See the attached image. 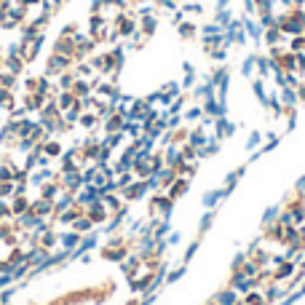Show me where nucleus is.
<instances>
[{"label":"nucleus","mask_w":305,"mask_h":305,"mask_svg":"<svg viewBox=\"0 0 305 305\" xmlns=\"http://www.w3.org/2000/svg\"><path fill=\"white\" fill-rule=\"evenodd\" d=\"M171 209H174V201H171L166 193L152 196V201H150V217H152V214H161V220H169Z\"/></svg>","instance_id":"f257e3e1"},{"label":"nucleus","mask_w":305,"mask_h":305,"mask_svg":"<svg viewBox=\"0 0 305 305\" xmlns=\"http://www.w3.org/2000/svg\"><path fill=\"white\" fill-rule=\"evenodd\" d=\"M72 62H75L72 56L51 54V56H49V62H46V75H62V72H67V70L72 67Z\"/></svg>","instance_id":"f03ea898"},{"label":"nucleus","mask_w":305,"mask_h":305,"mask_svg":"<svg viewBox=\"0 0 305 305\" xmlns=\"http://www.w3.org/2000/svg\"><path fill=\"white\" fill-rule=\"evenodd\" d=\"M99 196H102V190H99L97 188V185H83V188L81 190H78V193H75V203H78V206H91V203H97L99 201Z\"/></svg>","instance_id":"7ed1b4c3"},{"label":"nucleus","mask_w":305,"mask_h":305,"mask_svg":"<svg viewBox=\"0 0 305 305\" xmlns=\"http://www.w3.org/2000/svg\"><path fill=\"white\" fill-rule=\"evenodd\" d=\"M148 190H150V188H148V182H145V180H134L129 188L121 190V196H123L126 203H134V201H139V198L148 196Z\"/></svg>","instance_id":"20e7f679"},{"label":"nucleus","mask_w":305,"mask_h":305,"mask_svg":"<svg viewBox=\"0 0 305 305\" xmlns=\"http://www.w3.org/2000/svg\"><path fill=\"white\" fill-rule=\"evenodd\" d=\"M163 163H166V166H171V169H180L182 163H185V158H182V148H180L177 142L166 145V150H163Z\"/></svg>","instance_id":"39448f33"},{"label":"nucleus","mask_w":305,"mask_h":305,"mask_svg":"<svg viewBox=\"0 0 305 305\" xmlns=\"http://www.w3.org/2000/svg\"><path fill=\"white\" fill-rule=\"evenodd\" d=\"M86 214H89V220L94 222V225H104V222L112 217L102 201H97V203H91V206H86Z\"/></svg>","instance_id":"423d86ee"},{"label":"nucleus","mask_w":305,"mask_h":305,"mask_svg":"<svg viewBox=\"0 0 305 305\" xmlns=\"http://www.w3.org/2000/svg\"><path fill=\"white\" fill-rule=\"evenodd\" d=\"M278 102H281L284 112H287V110H295L297 102H300V97H297V89H292V86H281V89H278Z\"/></svg>","instance_id":"0eeeda50"},{"label":"nucleus","mask_w":305,"mask_h":305,"mask_svg":"<svg viewBox=\"0 0 305 305\" xmlns=\"http://www.w3.org/2000/svg\"><path fill=\"white\" fill-rule=\"evenodd\" d=\"M30 209L35 211L38 217L54 222V201H46V198H38V201H30Z\"/></svg>","instance_id":"6e6552de"},{"label":"nucleus","mask_w":305,"mask_h":305,"mask_svg":"<svg viewBox=\"0 0 305 305\" xmlns=\"http://www.w3.org/2000/svg\"><path fill=\"white\" fill-rule=\"evenodd\" d=\"M209 139H211V134H206L203 126H198V129H188V145H193L196 150H203Z\"/></svg>","instance_id":"1a4fd4ad"},{"label":"nucleus","mask_w":305,"mask_h":305,"mask_svg":"<svg viewBox=\"0 0 305 305\" xmlns=\"http://www.w3.org/2000/svg\"><path fill=\"white\" fill-rule=\"evenodd\" d=\"M38 247H43V249H49V252H54L59 247V233H56V228L51 225V228H46L41 236H38Z\"/></svg>","instance_id":"9d476101"},{"label":"nucleus","mask_w":305,"mask_h":305,"mask_svg":"<svg viewBox=\"0 0 305 305\" xmlns=\"http://www.w3.org/2000/svg\"><path fill=\"white\" fill-rule=\"evenodd\" d=\"M78 244H81V233L78 230H62L59 233V247H62L64 252H72V249H78Z\"/></svg>","instance_id":"9b49d317"},{"label":"nucleus","mask_w":305,"mask_h":305,"mask_svg":"<svg viewBox=\"0 0 305 305\" xmlns=\"http://www.w3.org/2000/svg\"><path fill=\"white\" fill-rule=\"evenodd\" d=\"M51 180H56V174H54V171H51L49 166H46V169H32L30 177H27V182L38 185V188H43V185L51 182Z\"/></svg>","instance_id":"f8f14e48"},{"label":"nucleus","mask_w":305,"mask_h":305,"mask_svg":"<svg viewBox=\"0 0 305 305\" xmlns=\"http://www.w3.org/2000/svg\"><path fill=\"white\" fill-rule=\"evenodd\" d=\"M214 305H238V292L230 289V287L220 289V292L214 295Z\"/></svg>","instance_id":"ddd939ff"},{"label":"nucleus","mask_w":305,"mask_h":305,"mask_svg":"<svg viewBox=\"0 0 305 305\" xmlns=\"http://www.w3.org/2000/svg\"><path fill=\"white\" fill-rule=\"evenodd\" d=\"M262 295H265V303H276L287 295V287H278V281H270V284H265Z\"/></svg>","instance_id":"4468645a"},{"label":"nucleus","mask_w":305,"mask_h":305,"mask_svg":"<svg viewBox=\"0 0 305 305\" xmlns=\"http://www.w3.org/2000/svg\"><path fill=\"white\" fill-rule=\"evenodd\" d=\"M54 99H56L59 112H64V110H70V107H75V104H78V97L72 94V91H59Z\"/></svg>","instance_id":"2eb2a0df"},{"label":"nucleus","mask_w":305,"mask_h":305,"mask_svg":"<svg viewBox=\"0 0 305 305\" xmlns=\"http://www.w3.org/2000/svg\"><path fill=\"white\" fill-rule=\"evenodd\" d=\"M188 188H190V180H182V177H177V180L169 185L166 196L171 198V201H177V198H180L182 193H188Z\"/></svg>","instance_id":"dca6fc26"},{"label":"nucleus","mask_w":305,"mask_h":305,"mask_svg":"<svg viewBox=\"0 0 305 305\" xmlns=\"http://www.w3.org/2000/svg\"><path fill=\"white\" fill-rule=\"evenodd\" d=\"M70 228H72V230H78V233H81V236H86V233H91V230H94V228H97V225H94V222H91V220H89V214H86V211H83V214H81V217H78V220H75V222H72V225H70Z\"/></svg>","instance_id":"f3484780"},{"label":"nucleus","mask_w":305,"mask_h":305,"mask_svg":"<svg viewBox=\"0 0 305 305\" xmlns=\"http://www.w3.org/2000/svg\"><path fill=\"white\" fill-rule=\"evenodd\" d=\"M62 193V185H59L56 180H51V182H46L43 188H41V198H46V201H56V196Z\"/></svg>","instance_id":"a211bd4d"},{"label":"nucleus","mask_w":305,"mask_h":305,"mask_svg":"<svg viewBox=\"0 0 305 305\" xmlns=\"http://www.w3.org/2000/svg\"><path fill=\"white\" fill-rule=\"evenodd\" d=\"M225 196H228V193H225L222 188H220V190H206V193H203V201H201V203H203L206 209H214V206L222 201Z\"/></svg>","instance_id":"6ab92c4d"},{"label":"nucleus","mask_w":305,"mask_h":305,"mask_svg":"<svg viewBox=\"0 0 305 305\" xmlns=\"http://www.w3.org/2000/svg\"><path fill=\"white\" fill-rule=\"evenodd\" d=\"M41 145H43V152L49 158H62V142H59V139L51 137V139H46V142H41Z\"/></svg>","instance_id":"aec40b11"},{"label":"nucleus","mask_w":305,"mask_h":305,"mask_svg":"<svg viewBox=\"0 0 305 305\" xmlns=\"http://www.w3.org/2000/svg\"><path fill=\"white\" fill-rule=\"evenodd\" d=\"M201 118H203V107H201L198 102H196V104H190V107L182 112V121H188V123H193V121L198 123Z\"/></svg>","instance_id":"412c9836"},{"label":"nucleus","mask_w":305,"mask_h":305,"mask_svg":"<svg viewBox=\"0 0 305 305\" xmlns=\"http://www.w3.org/2000/svg\"><path fill=\"white\" fill-rule=\"evenodd\" d=\"M75 72L72 70H67V72H62V75H59V83H56V89L59 91H72V86H75Z\"/></svg>","instance_id":"4be33fe9"},{"label":"nucleus","mask_w":305,"mask_h":305,"mask_svg":"<svg viewBox=\"0 0 305 305\" xmlns=\"http://www.w3.org/2000/svg\"><path fill=\"white\" fill-rule=\"evenodd\" d=\"M244 171H247V166H238V169H233V171H230V174H228V182H225V188H222L225 193H233L236 182L244 177Z\"/></svg>","instance_id":"5701e85b"},{"label":"nucleus","mask_w":305,"mask_h":305,"mask_svg":"<svg viewBox=\"0 0 305 305\" xmlns=\"http://www.w3.org/2000/svg\"><path fill=\"white\" fill-rule=\"evenodd\" d=\"M8 203H11V211H14V217L30 209V201H27V196H14V198H11Z\"/></svg>","instance_id":"b1692460"},{"label":"nucleus","mask_w":305,"mask_h":305,"mask_svg":"<svg viewBox=\"0 0 305 305\" xmlns=\"http://www.w3.org/2000/svg\"><path fill=\"white\" fill-rule=\"evenodd\" d=\"M254 72H257V54H249L247 59H244V64H241V75L254 78Z\"/></svg>","instance_id":"393cba45"},{"label":"nucleus","mask_w":305,"mask_h":305,"mask_svg":"<svg viewBox=\"0 0 305 305\" xmlns=\"http://www.w3.org/2000/svg\"><path fill=\"white\" fill-rule=\"evenodd\" d=\"M230 22H233V11H230V8H217V14H214V24H220V27L225 30Z\"/></svg>","instance_id":"a878e982"},{"label":"nucleus","mask_w":305,"mask_h":305,"mask_svg":"<svg viewBox=\"0 0 305 305\" xmlns=\"http://www.w3.org/2000/svg\"><path fill=\"white\" fill-rule=\"evenodd\" d=\"M278 217H281V206H278V203H273V206L265 209V214H262V225H273V222H278Z\"/></svg>","instance_id":"bb28decb"},{"label":"nucleus","mask_w":305,"mask_h":305,"mask_svg":"<svg viewBox=\"0 0 305 305\" xmlns=\"http://www.w3.org/2000/svg\"><path fill=\"white\" fill-rule=\"evenodd\" d=\"M169 230H171V222L169 220H161V222L155 225V230H152V238H155V241H166Z\"/></svg>","instance_id":"cd10ccee"},{"label":"nucleus","mask_w":305,"mask_h":305,"mask_svg":"<svg viewBox=\"0 0 305 305\" xmlns=\"http://www.w3.org/2000/svg\"><path fill=\"white\" fill-rule=\"evenodd\" d=\"M244 305H268V303H265V295H262V292L252 289V292H247V295H244Z\"/></svg>","instance_id":"c85d7f7f"},{"label":"nucleus","mask_w":305,"mask_h":305,"mask_svg":"<svg viewBox=\"0 0 305 305\" xmlns=\"http://www.w3.org/2000/svg\"><path fill=\"white\" fill-rule=\"evenodd\" d=\"M177 30H180V35L185 38V41H190V38H196V32H198V27L193 22H180L177 24Z\"/></svg>","instance_id":"c756f323"},{"label":"nucleus","mask_w":305,"mask_h":305,"mask_svg":"<svg viewBox=\"0 0 305 305\" xmlns=\"http://www.w3.org/2000/svg\"><path fill=\"white\" fill-rule=\"evenodd\" d=\"M78 123H81L86 131H89V129H94V126L99 123V115H94V112H81V118H78Z\"/></svg>","instance_id":"7c9ffc66"},{"label":"nucleus","mask_w":305,"mask_h":305,"mask_svg":"<svg viewBox=\"0 0 305 305\" xmlns=\"http://www.w3.org/2000/svg\"><path fill=\"white\" fill-rule=\"evenodd\" d=\"M196 86V70L190 62H185V81H182V89H193Z\"/></svg>","instance_id":"2f4dec72"},{"label":"nucleus","mask_w":305,"mask_h":305,"mask_svg":"<svg viewBox=\"0 0 305 305\" xmlns=\"http://www.w3.org/2000/svg\"><path fill=\"white\" fill-rule=\"evenodd\" d=\"M214 152H220V139L211 137L209 142H206V148L201 150V158H209V155H214Z\"/></svg>","instance_id":"473e14b6"},{"label":"nucleus","mask_w":305,"mask_h":305,"mask_svg":"<svg viewBox=\"0 0 305 305\" xmlns=\"http://www.w3.org/2000/svg\"><path fill=\"white\" fill-rule=\"evenodd\" d=\"M155 24H158V19L155 16H142V32L145 35H152V32H155Z\"/></svg>","instance_id":"72a5a7b5"},{"label":"nucleus","mask_w":305,"mask_h":305,"mask_svg":"<svg viewBox=\"0 0 305 305\" xmlns=\"http://www.w3.org/2000/svg\"><path fill=\"white\" fill-rule=\"evenodd\" d=\"M211 220H214V209H206V214L201 217V228H198V233H206L211 228Z\"/></svg>","instance_id":"f704fd0d"},{"label":"nucleus","mask_w":305,"mask_h":305,"mask_svg":"<svg viewBox=\"0 0 305 305\" xmlns=\"http://www.w3.org/2000/svg\"><path fill=\"white\" fill-rule=\"evenodd\" d=\"M14 281H16L14 273H8V270H0V292H3V289H8Z\"/></svg>","instance_id":"c9c22d12"},{"label":"nucleus","mask_w":305,"mask_h":305,"mask_svg":"<svg viewBox=\"0 0 305 305\" xmlns=\"http://www.w3.org/2000/svg\"><path fill=\"white\" fill-rule=\"evenodd\" d=\"M182 276H185V262H182L177 270H169V273H166V284H174V281H180Z\"/></svg>","instance_id":"e433bc0d"},{"label":"nucleus","mask_w":305,"mask_h":305,"mask_svg":"<svg viewBox=\"0 0 305 305\" xmlns=\"http://www.w3.org/2000/svg\"><path fill=\"white\" fill-rule=\"evenodd\" d=\"M260 142H262V134H260V131H252V134H249V139H247V150L252 152V150H254Z\"/></svg>","instance_id":"4c0bfd02"},{"label":"nucleus","mask_w":305,"mask_h":305,"mask_svg":"<svg viewBox=\"0 0 305 305\" xmlns=\"http://www.w3.org/2000/svg\"><path fill=\"white\" fill-rule=\"evenodd\" d=\"M166 244H169L171 249H174V247H180V244H182V233H180V230H174V233H169V236H166Z\"/></svg>","instance_id":"58836bf2"},{"label":"nucleus","mask_w":305,"mask_h":305,"mask_svg":"<svg viewBox=\"0 0 305 305\" xmlns=\"http://www.w3.org/2000/svg\"><path fill=\"white\" fill-rule=\"evenodd\" d=\"M244 262H247V252H238V254L233 257V265H230V268H233V270H241Z\"/></svg>","instance_id":"ea45409f"},{"label":"nucleus","mask_w":305,"mask_h":305,"mask_svg":"<svg viewBox=\"0 0 305 305\" xmlns=\"http://www.w3.org/2000/svg\"><path fill=\"white\" fill-rule=\"evenodd\" d=\"M182 11H185V14H201V5H198V3H185Z\"/></svg>","instance_id":"a19ab883"},{"label":"nucleus","mask_w":305,"mask_h":305,"mask_svg":"<svg viewBox=\"0 0 305 305\" xmlns=\"http://www.w3.org/2000/svg\"><path fill=\"white\" fill-rule=\"evenodd\" d=\"M196 252H198V241H193V244H190V247H188V249H185V262H188V260H190V257H193V254H196Z\"/></svg>","instance_id":"79ce46f5"},{"label":"nucleus","mask_w":305,"mask_h":305,"mask_svg":"<svg viewBox=\"0 0 305 305\" xmlns=\"http://www.w3.org/2000/svg\"><path fill=\"white\" fill-rule=\"evenodd\" d=\"M295 190H297V196H300V198H305V177H300V180H297Z\"/></svg>","instance_id":"37998d69"},{"label":"nucleus","mask_w":305,"mask_h":305,"mask_svg":"<svg viewBox=\"0 0 305 305\" xmlns=\"http://www.w3.org/2000/svg\"><path fill=\"white\" fill-rule=\"evenodd\" d=\"M297 97H300V102H305V83L300 86V89H297Z\"/></svg>","instance_id":"c03bdc74"},{"label":"nucleus","mask_w":305,"mask_h":305,"mask_svg":"<svg viewBox=\"0 0 305 305\" xmlns=\"http://www.w3.org/2000/svg\"><path fill=\"white\" fill-rule=\"evenodd\" d=\"M230 5V0H217V8H228Z\"/></svg>","instance_id":"a18cd8bd"},{"label":"nucleus","mask_w":305,"mask_h":305,"mask_svg":"<svg viewBox=\"0 0 305 305\" xmlns=\"http://www.w3.org/2000/svg\"><path fill=\"white\" fill-rule=\"evenodd\" d=\"M0 5H3V0H0Z\"/></svg>","instance_id":"49530a36"}]
</instances>
